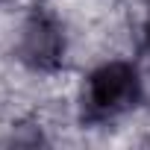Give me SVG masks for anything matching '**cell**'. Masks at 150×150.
Masks as SVG:
<instances>
[{"label":"cell","mask_w":150,"mask_h":150,"mask_svg":"<svg viewBox=\"0 0 150 150\" xmlns=\"http://www.w3.org/2000/svg\"><path fill=\"white\" fill-rule=\"evenodd\" d=\"M18 53L35 71H53V68H59V62L65 56V35H62L59 24L47 12L35 9L24 21L21 41H18Z\"/></svg>","instance_id":"2"},{"label":"cell","mask_w":150,"mask_h":150,"mask_svg":"<svg viewBox=\"0 0 150 150\" xmlns=\"http://www.w3.org/2000/svg\"><path fill=\"white\" fill-rule=\"evenodd\" d=\"M147 47H150V12H147Z\"/></svg>","instance_id":"3"},{"label":"cell","mask_w":150,"mask_h":150,"mask_svg":"<svg viewBox=\"0 0 150 150\" xmlns=\"http://www.w3.org/2000/svg\"><path fill=\"white\" fill-rule=\"evenodd\" d=\"M141 83H138V71L129 62H106L100 65L86 88V103L94 118H115L138 103Z\"/></svg>","instance_id":"1"}]
</instances>
